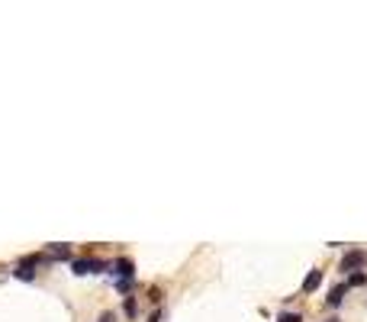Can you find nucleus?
Masks as SVG:
<instances>
[{"mask_svg": "<svg viewBox=\"0 0 367 322\" xmlns=\"http://www.w3.org/2000/svg\"><path fill=\"white\" fill-rule=\"evenodd\" d=\"M71 268H74V274H91V271H100V268H110V264L97 261V258H78Z\"/></svg>", "mask_w": 367, "mask_h": 322, "instance_id": "nucleus-1", "label": "nucleus"}, {"mask_svg": "<svg viewBox=\"0 0 367 322\" xmlns=\"http://www.w3.org/2000/svg\"><path fill=\"white\" fill-rule=\"evenodd\" d=\"M113 274H116V280H135V264L129 261V258H119V261L113 264Z\"/></svg>", "mask_w": 367, "mask_h": 322, "instance_id": "nucleus-2", "label": "nucleus"}, {"mask_svg": "<svg viewBox=\"0 0 367 322\" xmlns=\"http://www.w3.org/2000/svg\"><path fill=\"white\" fill-rule=\"evenodd\" d=\"M367 264V251H348L342 258V271H351V268H364Z\"/></svg>", "mask_w": 367, "mask_h": 322, "instance_id": "nucleus-3", "label": "nucleus"}, {"mask_svg": "<svg viewBox=\"0 0 367 322\" xmlns=\"http://www.w3.org/2000/svg\"><path fill=\"white\" fill-rule=\"evenodd\" d=\"M319 284H322V271H309V277L303 280V293H316Z\"/></svg>", "mask_w": 367, "mask_h": 322, "instance_id": "nucleus-4", "label": "nucleus"}, {"mask_svg": "<svg viewBox=\"0 0 367 322\" xmlns=\"http://www.w3.org/2000/svg\"><path fill=\"white\" fill-rule=\"evenodd\" d=\"M345 290H348V284H338V287H332V290H329V300H325V303H329V306H342V300H345Z\"/></svg>", "mask_w": 367, "mask_h": 322, "instance_id": "nucleus-5", "label": "nucleus"}, {"mask_svg": "<svg viewBox=\"0 0 367 322\" xmlns=\"http://www.w3.org/2000/svg\"><path fill=\"white\" fill-rule=\"evenodd\" d=\"M361 284H367V274L358 271V274H351V277H348V287H361Z\"/></svg>", "mask_w": 367, "mask_h": 322, "instance_id": "nucleus-6", "label": "nucleus"}, {"mask_svg": "<svg viewBox=\"0 0 367 322\" xmlns=\"http://www.w3.org/2000/svg\"><path fill=\"white\" fill-rule=\"evenodd\" d=\"M277 322H303V316H300V313H280Z\"/></svg>", "mask_w": 367, "mask_h": 322, "instance_id": "nucleus-7", "label": "nucleus"}, {"mask_svg": "<svg viewBox=\"0 0 367 322\" xmlns=\"http://www.w3.org/2000/svg\"><path fill=\"white\" fill-rule=\"evenodd\" d=\"M132 284H135V280H116V290H122V293H129V290H132Z\"/></svg>", "mask_w": 367, "mask_h": 322, "instance_id": "nucleus-8", "label": "nucleus"}, {"mask_svg": "<svg viewBox=\"0 0 367 322\" xmlns=\"http://www.w3.org/2000/svg\"><path fill=\"white\" fill-rule=\"evenodd\" d=\"M126 316H135V300L126 297Z\"/></svg>", "mask_w": 367, "mask_h": 322, "instance_id": "nucleus-9", "label": "nucleus"}, {"mask_svg": "<svg viewBox=\"0 0 367 322\" xmlns=\"http://www.w3.org/2000/svg\"><path fill=\"white\" fill-rule=\"evenodd\" d=\"M100 322H116V316H113V313H103V316H100Z\"/></svg>", "mask_w": 367, "mask_h": 322, "instance_id": "nucleus-10", "label": "nucleus"}, {"mask_svg": "<svg viewBox=\"0 0 367 322\" xmlns=\"http://www.w3.org/2000/svg\"><path fill=\"white\" fill-rule=\"evenodd\" d=\"M158 319H161V313H155V316H152V319H148V322H158Z\"/></svg>", "mask_w": 367, "mask_h": 322, "instance_id": "nucleus-11", "label": "nucleus"}, {"mask_svg": "<svg viewBox=\"0 0 367 322\" xmlns=\"http://www.w3.org/2000/svg\"><path fill=\"white\" fill-rule=\"evenodd\" d=\"M332 322H335V319H332Z\"/></svg>", "mask_w": 367, "mask_h": 322, "instance_id": "nucleus-12", "label": "nucleus"}]
</instances>
